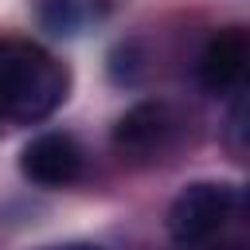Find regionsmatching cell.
<instances>
[{
	"label": "cell",
	"mask_w": 250,
	"mask_h": 250,
	"mask_svg": "<svg viewBox=\"0 0 250 250\" xmlns=\"http://www.w3.org/2000/svg\"><path fill=\"white\" fill-rule=\"evenodd\" d=\"M62 70L27 43H0V121L43 117L62 98Z\"/></svg>",
	"instance_id": "cell-1"
},
{
	"label": "cell",
	"mask_w": 250,
	"mask_h": 250,
	"mask_svg": "<svg viewBox=\"0 0 250 250\" xmlns=\"http://www.w3.org/2000/svg\"><path fill=\"white\" fill-rule=\"evenodd\" d=\"M164 133H168V109L145 102V105H133L113 125V145L125 152H148L152 145H160Z\"/></svg>",
	"instance_id": "cell-5"
},
{
	"label": "cell",
	"mask_w": 250,
	"mask_h": 250,
	"mask_svg": "<svg viewBox=\"0 0 250 250\" xmlns=\"http://www.w3.org/2000/svg\"><path fill=\"white\" fill-rule=\"evenodd\" d=\"M234 188L230 184H188L172 207H168V234L180 246H199L211 234H219V227L230 219L234 211Z\"/></svg>",
	"instance_id": "cell-2"
},
{
	"label": "cell",
	"mask_w": 250,
	"mask_h": 250,
	"mask_svg": "<svg viewBox=\"0 0 250 250\" xmlns=\"http://www.w3.org/2000/svg\"><path fill=\"white\" fill-rule=\"evenodd\" d=\"M59 250H94V246H59Z\"/></svg>",
	"instance_id": "cell-6"
},
{
	"label": "cell",
	"mask_w": 250,
	"mask_h": 250,
	"mask_svg": "<svg viewBox=\"0 0 250 250\" xmlns=\"http://www.w3.org/2000/svg\"><path fill=\"white\" fill-rule=\"evenodd\" d=\"M242 70H246V35L238 27L211 35L203 55H199V82L211 94H223L242 78Z\"/></svg>",
	"instance_id": "cell-4"
},
{
	"label": "cell",
	"mask_w": 250,
	"mask_h": 250,
	"mask_svg": "<svg viewBox=\"0 0 250 250\" xmlns=\"http://www.w3.org/2000/svg\"><path fill=\"white\" fill-rule=\"evenodd\" d=\"M23 176L43 184V188H66L78 180L82 172V152L70 137L62 133H43L35 137L27 148H23V160H20Z\"/></svg>",
	"instance_id": "cell-3"
}]
</instances>
